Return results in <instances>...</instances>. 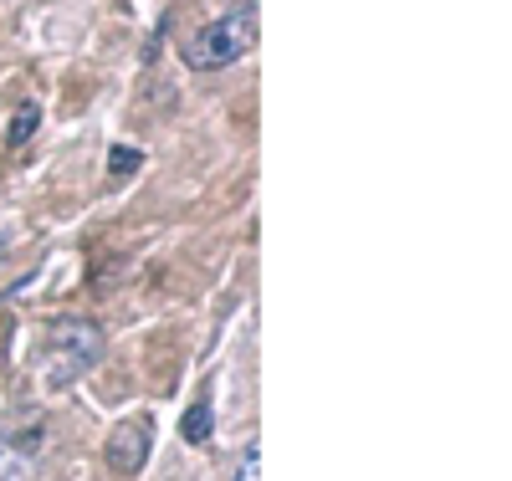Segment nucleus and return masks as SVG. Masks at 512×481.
Masks as SVG:
<instances>
[{
  "label": "nucleus",
  "instance_id": "obj_2",
  "mask_svg": "<svg viewBox=\"0 0 512 481\" xmlns=\"http://www.w3.org/2000/svg\"><path fill=\"white\" fill-rule=\"evenodd\" d=\"M251 47H256V6L246 0V6H231L226 16L200 26L180 52L190 72H221V67H236Z\"/></svg>",
  "mask_w": 512,
  "mask_h": 481
},
{
  "label": "nucleus",
  "instance_id": "obj_3",
  "mask_svg": "<svg viewBox=\"0 0 512 481\" xmlns=\"http://www.w3.org/2000/svg\"><path fill=\"white\" fill-rule=\"evenodd\" d=\"M41 446H47V420L41 415L0 425V481H26L31 466L41 461Z\"/></svg>",
  "mask_w": 512,
  "mask_h": 481
},
{
  "label": "nucleus",
  "instance_id": "obj_4",
  "mask_svg": "<svg viewBox=\"0 0 512 481\" xmlns=\"http://www.w3.org/2000/svg\"><path fill=\"white\" fill-rule=\"evenodd\" d=\"M149 420H128V425H118L113 435H108V471H118V476H139L144 471V461H149Z\"/></svg>",
  "mask_w": 512,
  "mask_h": 481
},
{
  "label": "nucleus",
  "instance_id": "obj_1",
  "mask_svg": "<svg viewBox=\"0 0 512 481\" xmlns=\"http://www.w3.org/2000/svg\"><path fill=\"white\" fill-rule=\"evenodd\" d=\"M103 348H108V338L93 318H77V313L52 318L47 333H41V374H47V389H67L88 369H98Z\"/></svg>",
  "mask_w": 512,
  "mask_h": 481
},
{
  "label": "nucleus",
  "instance_id": "obj_6",
  "mask_svg": "<svg viewBox=\"0 0 512 481\" xmlns=\"http://www.w3.org/2000/svg\"><path fill=\"white\" fill-rule=\"evenodd\" d=\"M36 123H41V108H36V103H21V108H16V118H11V134H6V144H11V149H21V144L36 134Z\"/></svg>",
  "mask_w": 512,
  "mask_h": 481
},
{
  "label": "nucleus",
  "instance_id": "obj_8",
  "mask_svg": "<svg viewBox=\"0 0 512 481\" xmlns=\"http://www.w3.org/2000/svg\"><path fill=\"white\" fill-rule=\"evenodd\" d=\"M256 471H262V446H246L236 471H231V481H256Z\"/></svg>",
  "mask_w": 512,
  "mask_h": 481
},
{
  "label": "nucleus",
  "instance_id": "obj_7",
  "mask_svg": "<svg viewBox=\"0 0 512 481\" xmlns=\"http://www.w3.org/2000/svg\"><path fill=\"white\" fill-rule=\"evenodd\" d=\"M139 164H144V154H139V149L118 144V149H113V159H108V174H113V180H128V174H139Z\"/></svg>",
  "mask_w": 512,
  "mask_h": 481
},
{
  "label": "nucleus",
  "instance_id": "obj_9",
  "mask_svg": "<svg viewBox=\"0 0 512 481\" xmlns=\"http://www.w3.org/2000/svg\"><path fill=\"white\" fill-rule=\"evenodd\" d=\"M6 251H11V241H6V236H0V261H6Z\"/></svg>",
  "mask_w": 512,
  "mask_h": 481
},
{
  "label": "nucleus",
  "instance_id": "obj_5",
  "mask_svg": "<svg viewBox=\"0 0 512 481\" xmlns=\"http://www.w3.org/2000/svg\"><path fill=\"white\" fill-rule=\"evenodd\" d=\"M210 430H216V410H210V400H195V405L185 410V420H180V435H185L190 446H205Z\"/></svg>",
  "mask_w": 512,
  "mask_h": 481
}]
</instances>
